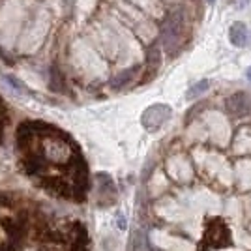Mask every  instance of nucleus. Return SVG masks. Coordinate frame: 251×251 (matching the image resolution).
I'll return each instance as SVG.
<instances>
[{
	"label": "nucleus",
	"mask_w": 251,
	"mask_h": 251,
	"mask_svg": "<svg viewBox=\"0 0 251 251\" xmlns=\"http://www.w3.org/2000/svg\"><path fill=\"white\" fill-rule=\"evenodd\" d=\"M229 40H230V43L236 45V47H244L246 43L250 42V32H248L244 23H234V25L230 26Z\"/></svg>",
	"instance_id": "nucleus-5"
},
{
	"label": "nucleus",
	"mask_w": 251,
	"mask_h": 251,
	"mask_svg": "<svg viewBox=\"0 0 251 251\" xmlns=\"http://www.w3.org/2000/svg\"><path fill=\"white\" fill-rule=\"evenodd\" d=\"M206 88H208V81H202V83H197L195 86H191V88H189L188 98H195V96L202 94V92H204Z\"/></svg>",
	"instance_id": "nucleus-6"
},
{
	"label": "nucleus",
	"mask_w": 251,
	"mask_h": 251,
	"mask_svg": "<svg viewBox=\"0 0 251 251\" xmlns=\"http://www.w3.org/2000/svg\"><path fill=\"white\" fill-rule=\"evenodd\" d=\"M148 62H150V66L154 68V66H159V49L157 47H152L150 49V52H148Z\"/></svg>",
	"instance_id": "nucleus-7"
},
{
	"label": "nucleus",
	"mask_w": 251,
	"mask_h": 251,
	"mask_svg": "<svg viewBox=\"0 0 251 251\" xmlns=\"http://www.w3.org/2000/svg\"><path fill=\"white\" fill-rule=\"evenodd\" d=\"M173 115V109L165 103H156L150 105L147 111L141 116V124L145 126V129L148 131H156L161 126L167 122L169 118Z\"/></svg>",
	"instance_id": "nucleus-3"
},
{
	"label": "nucleus",
	"mask_w": 251,
	"mask_h": 251,
	"mask_svg": "<svg viewBox=\"0 0 251 251\" xmlns=\"http://www.w3.org/2000/svg\"><path fill=\"white\" fill-rule=\"evenodd\" d=\"M202 244L208 248V251L230 246V244H232V240H230V230H229V227L225 225V221L220 220V218L210 220L208 225H206V230H204Z\"/></svg>",
	"instance_id": "nucleus-1"
},
{
	"label": "nucleus",
	"mask_w": 251,
	"mask_h": 251,
	"mask_svg": "<svg viewBox=\"0 0 251 251\" xmlns=\"http://www.w3.org/2000/svg\"><path fill=\"white\" fill-rule=\"evenodd\" d=\"M4 120H6V109H4L2 100H0V133H2V127H4Z\"/></svg>",
	"instance_id": "nucleus-8"
},
{
	"label": "nucleus",
	"mask_w": 251,
	"mask_h": 251,
	"mask_svg": "<svg viewBox=\"0 0 251 251\" xmlns=\"http://www.w3.org/2000/svg\"><path fill=\"white\" fill-rule=\"evenodd\" d=\"M161 36H163V45L167 51H175L180 45L182 38H184V13H182V10L173 11L169 15L165 25H163Z\"/></svg>",
	"instance_id": "nucleus-2"
},
{
	"label": "nucleus",
	"mask_w": 251,
	"mask_h": 251,
	"mask_svg": "<svg viewBox=\"0 0 251 251\" xmlns=\"http://www.w3.org/2000/svg\"><path fill=\"white\" fill-rule=\"evenodd\" d=\"M227 113L232 116H244L251 111V98L246 92H238V94L230 96L229 100L225 101Z\"/></svg>",
	"instance_id": "nucleus-4"
},
{
	"label": "nucleus",
	"mask_w": 251,
	"mask_h": 251,
	"mask_svg": "<svg viewBox=\"0 0 251 251\" xmlns=\"http://www.w3.org/2000/svg\"><path fill=\"white\" fill-rule=\"evenodd\" d=\"M246 75H248V79H250V81H251V68H250V70H248V74H246Z\"/></svg>",
	"instance_id": "nucleus-9"
}]
</instances>
